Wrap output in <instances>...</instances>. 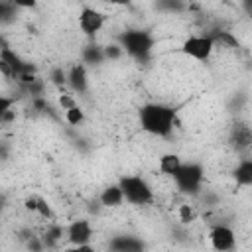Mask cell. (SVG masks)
Instances as JSON below:
<instances>
[{"instance_id": "cell-21", "label": "cell", "mask_w": 252, "mask_h": 252, "mask_svg": "<svg viewBox=\"0 0 252 252\" xmlns=\"http://www.w3.org/2000/svg\"><path fill=\"white\" fill-rule=\"evenodd\" d=\"M59 104L63 106V110H69V108H73V106H77V102H75V98H73V94H69V93H63V94L59 96Z\"/></svg>"}, {"instance_id": "cell-10", "label": "cell", "mask_w": 252, "mask_h": 252, "mask_svg": "<svg viewBox=\"0 0 252 252\" xmlns=\"http://www.w3.org/2000/svg\"><path fill=\"white\" fill-rule=\"evenodd\" d=\"M108 250L110 252H144V242L140 238H136V236L120 234V236L110 238Z\"/></svg>"}, {"instance_id": "cell-19", "label": "cell", "mask_w": 252, "mask_h": 252, "mask_svg": "<svg viewBox=\"0 0 252 252\" xmlns=\"http://www.w3.org/2000/svg\"><path fill=\"white\" fill-rule=\"evenodd\" d=\"M35 213L41 217V219H51L53 217V213H51V207H49V203L45 201V199H41V197H37V209H35Z\"/></svg>"}, {"instance_id": "cell-2", "label": "cell", "mask_w": 252, "mask_h": 252, "mask_svg": "<svg viewBox=\"0 0 252 252\" xmlns=\"http://www.w3.org/2000/svg\"><path fill=\"white\" fill-rule=\"evenodd\" d=\"M118 185L124 193L126 203H130V205L144 207V205H152L156 199L154 187L142 175H122L118 179Z\"/></svg>"}, {"instance_id": "cell-18", "label": "cell", "mask_w": 252, "mask_h": 252, "mask_svg": "<svg viewBox=\"0 0 252 252\" xmlns=\"http://www.w3.org/2000/svg\"><path fill=\"white\" fill-rule=\"evenodd\" d=\"M49 79H51V83H53V85L63 87V85L67 83V73H65V69H63V67H55V69H51Z\"/></svg>"}, {"instance_id": "cell-14", "label": "cell", "mask_w": 252, "mask_h": 252, "mask_svg": "<svg viewBox=\"0 0 252 252\" xmlns=\"http://www.w3.org/2000/svg\"><path fill=\"white\" fill-rule=\"evenodd\" d=\"M183 165V161H181V158L177 156V154H161L159 156V161H158V167H159V173H163V175H167V177H173L175 175V171L179 169Z\"/></svg>"}, {"instance_id": "cell-8", "label": "cell", "mask_w": 252, "mask_h": 252, "mask_svg": "<svg viewBox=\"0 0 252 252\" xmlns=\"http://www.w3.org/2000/svg\"><path fill=\"white\" fill-rule=\"evenodd\" d=\"M67 242L71 246H81V244H89L93 238V224L87 219H75L67 228Z\"/></svg>"}, {"instance_id": "cell-6", "label": "cell", "mask_w": 252, "mask_h": 252, "mask_svg": "<svg viewBox=\"0 0 252 252\" xmlns=\"http://www.w3.org/2000/svg\"><path fill=\"white\" fill-rule=\"evenodd\" d=\"M77 24H79V30H81L85 35L93 37V35H96V33L104 28L106 16H104L98 8H94V6H83V8L79 10Z\"/></svg>"}, {"instance_id": "cell-17", "label": "cell", "mask_w": 252, "mask_h": 252, "mask_svg": "<svg viewBox=\"0 0 252 252\" xmlns=\"http://www.w3.org/2000/svg\"><path fill=\"white\" fill-rule=\"evenodd\" d=\"M65 120H67L71 126H79V124L85 120V112H83V108L77 104V106L65 110Z\"/></svg>"}, {"instance_id": "cell-1", "label": "cell", "mask_w": 252, "mask_h": 252, "mask_svg": "<svg viewBox=\"0 0 252 252\" xmlns=\"http://www.w3.org/2000/svg\"><path fill=\"white\" fill-rule=\"evenodd\" d=\"M138 120H140V128L146 134L156 136V138H165L175 128L177 112L169 104H163V102H148V104H144L140 108Z\"/></svg>"}, {"instance_id": "cell-16", "label": "cell", "mask_w": 252, "mask_h": 252, "mask_svg": "<svg viewBox=\"0 0 252 252\" xmlns=\"http://www.w3.org/2000/svg\"><path fill=\"white\" fill-rule=\"evenodd\" d=\"M177 215H179V220L183 224H189V222H193L197 219V213H195L193 205H189V203H181L179 209H177Z\"/></svg>"}, {"instance_id": "cell-22", "label": "cell", "mask_w": 252, "mask_h": 252, "mask_svg": "<svg viewBox=\"0 0 252 252\" xmlns=\"http://www.w3.org/2000/svg\"><path fill=\"white\" fill-rule=\"evenodd\" d=\"M63 252H96V248L91 244H81V246H69Z\"/></svg>"}, {"instance_id": "cell-12", "label": "cell", "mask_w": 252, "mask_h": 252, "mask_svg": "<svg viewBox=\"0 0 252 252\" xmlns=\"http://www.w3.org/2000/svg\"><path fill=\"white\" fill-rule=\"evenodd\" d=\"M98 201H100V205L106 207V209H116V207H120L126 199H124V193H122L120 185H118V183H110V185H106V187L100 191Z\"/></svg>"}, {"instance_id": "cell-9", "label": "cell", "mask_w": 252, "mask_h": 252, "mask_svg": "<svg viewBox=\"0 0 252 252\" xmlns=\"http://www.w3.org/2000/svg\"><path fill=\"white\" fill-rule=\"evenodd\" d=\"M228 144L236 152H244L252 146V128L242 122H234L228 128Z\"/></svg>"}, {"instance_id": "cell-20", "label": "cell", "mask_w": 252, "mask_h": 252, "mask_svg": "<svg viewBox=\"0 0 252 252\" xmlns=\"http://www.w3.org/2000/svg\"><path fill=\"white\" fill-rule=\"evenodd\" d=\"M124 49L120 47V43H110V45H104V57L106 59H118L122 57Z\"/></svg>"}, {"instance_id": "cell-13", "label": "cell", "mask_w": 252, "mask_h": 252, "mask_svg": "<svg viewBox=\"0 0 252 252\" xmlns=\"http://www.w3.org/2000/svg\"><path fill=\"white\" fill-rule=\"evenodd\" d=\"M234 183L240 187H252V158H242L232 169Z\"/></svg>"}, {"instance_id": "cell-4", "label": "cell", "mask_w": 252, "mask_h": 252, "mask_svg": "<svg viewBox=\"0 0 252 252\" xmlns=\"http://www.w3.org/2000/svg\"><path fill=\"white\" fill-rule=\"evenodd\" d=\"M118 43L124 49V53H128L130 57L146 59L152 53L154 37L144 30H124L118 35Z\"/></svg>"}, {"instance_id": "cell-15", "label": "cell", "mask_w": 252, "mask_h": 252, "mask_svg": "<svg viewBox=\"0 0 252 252\" xmlns=\"http://www.w3.org/2000/svg\"><path fill=\"white\" fill-rule=\"evenodd\" d=\"M106 57H104V47L100 45H87L83 47V63H89V65H96V63H102Z\"/></svg>"}, {"instance_id": "cell-7", "label": "cell", "mask_w": 252, "mask_h": 252, "mask_svg": "<svg viewBox=\"0 0 252 252\" xmlns=\"http://www.w3.org/2000/svg\"><path fill=\"white\" fill-rule=\"evenodd\" d=\"M209 242L217 252H230L236 246V234L226 224H217L209 232Z\"/></svg>"}, {"instance_id": "cell-11", "label": "cell", "mask_w": 252, "mask_h": 252, "mask_svg": "<svg viewBox=\"0 0 252 252\" xmlns=\"http://www.w3.org/2000/svg\"><path fill=\"white\" fill-rule=\"evenodd\" d=\"M67 85L75 93H87L89 89V77H87V67L83 63H77L69 69L67 73Z\"/></svg>"}, {"instance_id": "cell-5", "label": "cell", "mask_w": 252, "mask_h": 252, "mask_svg": "<svg viewBox=\"0 0 252 252\" xmlns=\"http://www.w3.org/2000/svg\"><path fill=\"white\" fill-rule=\"evenodd\" d=\"M179 51L195 61H207L213 51H215V41L209 33H199V35H189L183 39Z\"/></svg>"}, {"instance_id": "cell-3", "label": "cell", "mask_w": 252, "mask_h": 252, "mask_svg": "<svg viewBox=\"0 0 252 252\" xmlns=\"http://www.w3.org/2000/svg\"><path fill=\"white\" fill-rule=\"evenodd\" d=\"M203 179H205V167L201 163H197V161L183 163L175 171V175L171 177L175 189L179 193H183V195H199Z\"/></svg>"}]
</instances>
